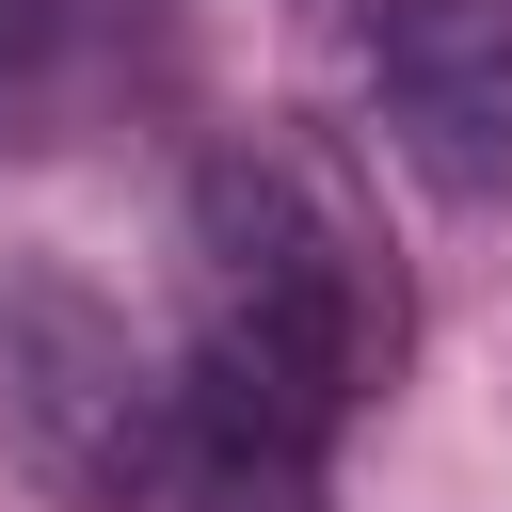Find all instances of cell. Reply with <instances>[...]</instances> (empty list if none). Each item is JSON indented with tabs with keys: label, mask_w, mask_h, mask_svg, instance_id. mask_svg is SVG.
<instances>
[{
	"label": "cell",
	"mask_w": 512,
	"mask_h": 512,
	"mask_svg": "<svg viewBox=\"0 0 512 512\" xmlns=\"http://www.w3.org/2000/svg\"><path fill=\"white\" fill-rule=\"evenodd\" d=\"M176 256H192V368L240 384L256 416H288L304 448H336L400 352H416V304H400V256L384 224L352 208V176L288 128H224L176 192Z\"/></svg>",
	"instance_id": "6da1fadb"
},
{
	"label": "cell",
	"mask_w": 512,
	"mask_h": 512,
	"mask_svg": "<svg viewBox=\"0 0 512 512\" xmlns=\"http://www.w3.org/2000/svg\"><path fill=\"white\" fill-rule=\"evenodd\" d=\"M144 400H160V352H144L80 272L0 256V464H16L48 512H112V496H128Z\"/></svg>",
	"instance_id": "7a4b0ae2"
},
{
	"label": "cell",
	"mask_w": 512,
	"mask_h": 512,
	"mask_svg": "<svg viewBox=\"0 0 512 512\" xmlns=\"http://www.w3.org/2000/svg\"><path fill=\"white\" fill-rule=\"evenodd\" d=\"M352 64L432 208H512V0H352Z\"/></svg>",
	"instance_id": "3957f363"
},
{
	"label": "cell",
	"mask_w": 512,
	"mask_h": 512,
	"mask_svg": "<svg viewBox=\"0 0 512 512\" xmlns=\"http://www.w3.org/2000/svg\"><path fill=\"white\" fill-rule=\"evenodd\" d=\"M320 464L336 448H304L288 416H256L192 352H160V400H144V448H128V496L112 512H336Z\"/></svg>",
	"instance_id": "277c9868"
},
{
	"label": "cell",
	"mask_w": 512,
	"mask_h": 512,
	"mask_svg": "<svg viewBox=\"0 0 512 512\" xmlns=\"http://www.w3.org/2000/svg\"><path fill=\"white\" fill-rule=\"evenodd\" d=\"M80 112V0H0V160L64 144Z\"/></svg>",
	"instance_id": "5b68a950"
}]
</instances>
